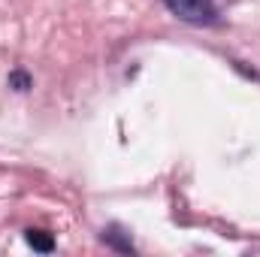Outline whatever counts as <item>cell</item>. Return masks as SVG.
Returning a JSON list of instances; mask_svg holds the SVG:
<instances>
[{"mask_svg": "<svg viewBox=\"0 0 260 257\" xmlns=\"http://www.w3.org/2000/svg\"><path fill=\"white\" fill-rule=\"evenodd\" d=\"M164 3L182 21H191V24H212V21H218V9H215L212 0H164Z\"/></svg>", "mask_w": 260, "mask_h": 257, "instance_id": "1", "label": "cell"}, {"mask_svg": "<svg viewBox=\"0 0 260 257\" xmlns=\"http://www.w3.org/2000/svg\"><path fill=\"white\" fill-rule=\"evenodd\" d=\"M27 245L37 248V251H52L55 248V239L43 230H27Z\"/></svg>", "mask_w": 260, "mask_h": 257, "instance_id": "2", "label": "cell"}, {"mask_svg": "<svg viewBox=\"0 0 260 257\" xmlns=\"http://www.w3.org/2000/svg\"><path fill=\"white\" fill-rule=\"evenodd\" d=\"M9 85H15L18 91H24L30 82H27V76H24V73H12V76H9Z\"/></svg>", "mask_w": 260, "mask_h": 257, "instance_id": "3", "label": "cell"}]
</instances>
